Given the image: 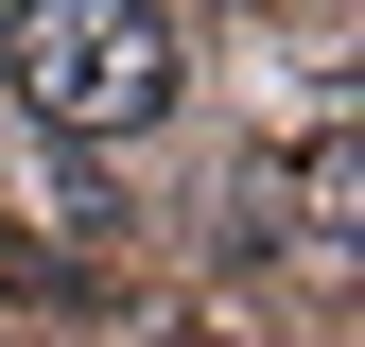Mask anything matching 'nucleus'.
<instances>
[{"mask_svg": "<svg viewBox=\"0 0 365 347\" xmlns=\"http://www.w3.org/2000/svg\"><path fill=\"white\" fill-rule=\"evenodd\" d=\"M0 87H18L70 156L140 139V122H174V18H140V0H18V18H0Z\"/></svg>", "mask_w": 365, "mask_h": 347, "instance_id": "f257e3e1", "label": "nucleus"}]
</instances>
